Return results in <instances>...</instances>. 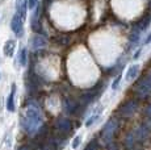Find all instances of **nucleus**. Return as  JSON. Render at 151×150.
<instances>
[{"label":"nucleus","instance_id":"0eeeda50","mask_svg":"<svg viewBox=\"0 0 151 150\" xmlns=\"http://www.w3.org/2000/svg\"><path fill=\"white\" fill-rule=\"evenodd\" d=\"M46 46V40L45 37H42L41 34H37V36L33 37V40H32V48L34 49V50H38V49H42Z\"/></svg>","mask_w":151,"mask_h":150},{"label":"nucleus","instance_id":"f257e3e1","mask_svg":"<svg viewBox=\"0 0 151 150\" xmlns=\"http://www.w3.org/2000/svg\"><path fill=\"white\" fill-rule=\"evenodd\" d=\"M21 125L28 134L34 136L43 125V116L40 107L34 103H29L21 116Z\"/></svg>","mask_w":151,"mask_h":150},{"label":"nucleus","instance_id":"9d476101","mask_svg":"<svg viewBox=\"0 0 151 150\" xmlns=\"http://www.w3.org/2000/svg\"><path fill=\"white\" fill-rule=\"evenodd\" d=\"M138 71H139V66H138V65L130 66V67L127 69V73H126V76H125V79H126L127 82H130V80L135 79V76L138 75Z\"/></svg>","mask_w":151,"mask_h":150},{"label":"nucleus","instance_id":"7ed1b4c3","mask_svg":"<svg viewBox=\"0 0 151 150\" xmlns=\"http://www.w3.org/2000/svg\"><path fill=\"white\" fill-rule=\"evenodd\" d=\"M117 128H118V123L116 119H110L105 124V126L103 129V133H101V138H103V142L105 145H109L112 142V138L114 136L116 131H117Z\"/></svg>","mask_w":151,"mask_h":150},{"label":"nucleus","instance_id":"6e6552de","mask_svg":"<svg viewBox=\"0 0 151 150\" xmlns=\"http://www.w3.org/2000/svg\"><path fill=\"white\" fill-rule=\"evenodd\" d=\"M57 128L59 129V132L63 133H68L70 129H71V123L67 119H59L57 123Z\"/></svg>","mask_w":151,"mask_h":150},{"label":"nucleus","instance_id":"39448f33","mask_svg":"<svg viewBox=\"0 0 151 150\" xmlns=\"http://www.w3.org/2000/svg\"><path fill=\"white\" fill-rule=\"evenodd\" d=\"M11 29L17 37H21L24 33V20L16 13L13 15L12 21H11Z\"/></svg>","mask_w":151,"mask_h":150},{"label":"nucleus","instance_id":"aec40b11","mask_svg":"<svg viewBox=\"0 0 151 150\" xmlns=\"http://www.w3.org/2000/svg\"><path fill=\"white\" fill-rule=\"evenodd\" d=\"M120 80H121V75H118V76L114 79L113 84H112V88H113V90H116V88H117V86H118V83H120Z\"/></svg>","mask_w":151,"mask_h":150},{"label":"nucleus","instance_id":"dca6fc26","mask_svg":"<svg viewBox=\"0 0 151 150\" xmlns=\"http://www.w3.org/2000/svg\"><path fill=\"white\" fill-rule=\"evenodd\" d=\"M145 117H146V120L151 121V104H149L145 109Z\"/></svg>","mask_w":151,"mask_h":150},{"label":"nucleus","instance_id":"1a4fd4ad","mask_svg":"<svg viewBox=\"0 0 151 150\" xmlns=\"http://www.w3.org/2000/svg\"><path fill=\"white\" fill-rule=\"evenodd\" d=\"M14 95H16V84H12V90H11V94L7 99V109L9 112L14 111Z\"/></svg>","mask_w":151,"mask_h":150},{"label":"nucleus","instance_id":"f8f14e48","mask_svg":"<svg viewBox=\"0 0 151 150\" xmlns=\"http://www.w3.org/2000/svg\"><path fill=\"white\" fill-rule=\"evenodd\" d=\"M101 112H103V107H100V108H97V109H96V111H95V112H93V115H92V116H91V117H89V119H88V120H87L86 125H87V126H91V125H92V124H93V123H95V121H96V120L99 119V117H100V113H101Z\"/></svg>","mask_w":151,"mask_h":150},{"label":"nucleus","instance_id":"f3484780","mask_svg":"<svg viewBox=\"0 0 151 150\" xmlns=\"http://www.w3.org/2000/svg\"><path fill=\"white\" fill-rule=\"evenodd\" d=\"M96 140H92L91 142L88 144V146L86 148V150H96V148H97V145H96Z\"/></svg>","mask_w":151,"mask_h":150},{"label":"nucleus","instance_id":"4468645a","mask_svg":"<svg viewBox=\"0 0 151 150\" xmlns=\"http://www.w3.org/2000/svg\"><path fill=\"white\" fill-rule=\"evenodd\" d=\"M32 28H33V30L37 32V33H38V32H41V22H40L37 13H36V16L33 17V20H32Z\"/></svg>","mask_w":151,"mask_h":150},{"label":"nucleus","instance_id":"ddd939ff","mask_svg":"<svg viewBox=\"0 0 151 150\" xmlns=\"http://www.w3.org/2000/svg\"><path fill=\"white\" fill-rule=\"evenodd\" d=\"M76 107H78V104L75 102H72V100H66L65 109H66V112H67V113H74L75 109H76Z\"/></svg>","mask_w":151,"mask_h":150},{"label":"nucleus","instance_id":"f03ea898","mask_svg":"<svg viewBox=\"0 0 151 150\" xmlns=\"http://www.w3.org/2000/svg\"><path fill=\"white\" fill-rule=\"evenodd\" d=\"M135 94L138 97L145 99L151 94V74H147L146 76H143L135 86Z\"/></svg>","mask_w":151,"mask_h":150},{"label":"nucleus","instance_id":"2eb2a0df","mask_svg":"<svg viewBox=\"0 0 151 150\" xmlns=\"http://www.w3.org/2000/svg\"><path fill=\"white\" fill-rule=\"evenodd\" d=\"M19 61H20V65L25 66L27 65V49H21L19 54Z\"/></svg>","mask_w":151,"mask_h":150},{"label":"nucleus","instance_id":"20e7f679","mask_svg":"<svg viewBox=\"0 0 151 150\" xmlns=\"http://www.w3.org/2000/svg\"><path fill=\"white\" fill-rule=\"evenodd\" d=\"M137 108H138V102L137 100H129V102H126L124 105H121L120 115L122 117H130V116H133V115L135 113Z\"/></svg>","mask_w":151,"mask_h":150},{"label":"nucleus","instance_id":"a211bd4d","mask_svg":"<svg viewBox=\"0 0 151 150\" xmlns=\"http://www.w3.org/2000/svg\"><path fill=\"white\" fill-rule=\"evenodd\" d=\"M80 142H82V137H80V136H78V137L74 140V142H72V148L76 149L78 146H79V144H80Z\"/></svg>","mask_w":151,"mask_h":150},{"label":"nucleus","instance_id":"412c9836","mask_svg":"<svg viewBox=\"0 0 151 150\" xmlns=\"http://www.w3.org/2000/svg\"><path fill=\"white\" fill-rule=\"evenodd\" d=\"M151 41V33L149 34V37H147V38L146 40H145V42H143V45H147V44H149V42Z\"/></svg>","mask_w":151,"mask_h":150},{"label":"nucleus","instance_id":"423d86ee","mask_svg":"<svg viewBox=\"0 0 151 150\" xmlns=\"http://www.w3.org/2000/svg\"><path fill=\"white\" fill-rule=\"evenodd\" d=\"M28 9V0H16V15H19L22 20L27 17Z\"/></svg>","mask_w":151,"mask_h":150},{"label":"nucleus","instance_id":"6ab92c4d","mask_svg":"<svg viewBox=\"0 0 151 150\" xmlns=\"http://www.w3.org/2000/svg\"><path fill=\"white\" fill-rule=\"evenodd\" d=\"M37 3H38V0H28V8L33 9V8L37 5Z\"/></svg>","mask_w":151,"mask_h":150},{"label":"nucleus","instance_id":"9b49d317","mask_svg":"<svg viewBox=\"0 0 151 150\" xmlns=\"http://www.w3.org/2000/svg\"><path fill=\"white\" fill-rule=\"evenodd\" d=\"M14 48H16V42L13 40H8L4 44V54L7 57H12L14 53Z\"/></svg>","mask_w":151,"mask_h":150}]
</instances>
